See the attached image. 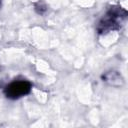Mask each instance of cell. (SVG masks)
I'll list each match as a JSON object with an SVG mask.
<instances>
[{
  "instance_id": "obj_2",
  "label": "cell",
  "mask_w": 128,
  "mask_h": 128,
  "mask_svg": "<svg viewBox=\"0 0 128 128\" xmlns=\"http://www.w3.org/2000/svg\"><path fill=\"white\" fill-rule=\"evenodd\" d=\"M30 90H31L30 82L26 80H17L8 84L4 89V93L6 97L10 99H18L20 97L27 95L30 92Z\"/></svg>"
},
{
  "instance_id": "obj_1",
  "label": "cell",
  "mask_w": 128,
  "mask_h": 128,
  "mask_svg": "<svg viewBox=\"0 0 128 128\" xmlns=\"http://www.w3.org/2000/svg\"><path fill=\"white\" fill-rule=\"evenodd\" d=\"M126 17V12L124 10L120 9H111L106 15L105 17L102 19V21L99 23V31L100 32H106L109 30H112L114 28H118L119 26V22L121 23L122 19H124Z\"/></svg>"
}]
</instances>
